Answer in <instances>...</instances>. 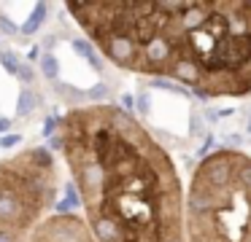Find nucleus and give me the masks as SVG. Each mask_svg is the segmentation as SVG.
I'll list each match as a JSON object with an SVG mask.
<instances>
[{"label": "nucleus", "instance_id": "1", "mask_svg": "<svg viewBox=\"0 0 251 242\" xmlns=\"http://www.w3.org/2000/svg\"><path fill=\"white\" fill-rule=\"evenodd\" d=\"M68 14L114 67L202 100L251 94V0H92Z\"/></svg>", "mask_w": 251, "mask_h": 242}, {"label": "nucleus", "instance_id": "2", "mask_svg": "<svg viewBox=\"0 0 251 242\" xmlns=\"http://www.w3.org/2000/svg\"><path fill=\"white\" fill-rule=\"evenodd\" d=\"M51 145L98 242H186L184 183L162 143L122 105H76Z\"/></svg>", "mask_w": 251, "mask_h": 242}, {"label": "nucleus", "instance_id": "3", "mask_svg": "<svg viewBox=\"0 0 251 242\" xmlns=\"http://www.w3.org/2000/svg\"><path fill=\"white\" fill-rule=\"evenodd\" d=\"M186 242H251V156L216 148L195 167L184 199Z\"/></svg>", "mask_w": 251, "mask_h": 242}, {"label": "nucleus", "instance_id": "4", "mask_svg": "<svg viewBox=\"0 0 251 242\" xmlns=\"http://www.w3.org/2000/svg\"><path fill=\"white\" fill-rule=\"evenodd\" d=\"M60 194L54 154L44 145L0 159V231L27 242L49 218Z\"/></svg>", "mask_w": 251, "mask_h": 242}, {"label": "nucleus", "instance_id": "5", "mask_svg": "<svg viewBox=\"0 0 251 242\" xmlns=\"http://www.w3.org/2000/svg\"><path fill=\"white\" fill-rule=\"evenodd\" d=\"M27 242H98L87 220L76 213H54L33 231Z\"/></svg>", "mask_w": 251, "mask_h": 242}, {"label": "nucleus", "instance_id": "6", "mask_svg": "<svg viewBox=\"0 0 251 242\" xmlns=\"http://www.w3.org/2000/svg\"><path fill=\"white\" fill-rule=\"evenodd\" d=\"M35 105H38V97H35L30 89H22L19 91V100H17V116H27Z\"/></svg>", "mask_w": 251, "mask_h": 242}, {"label": "nucleus", "instance_id": "7", "mask_svg": "<svg viewBox=\"0 0 251 242\" xmlns=\"http://www.w3.org/2000/svg\"><path fill=\"white\" fill-rule=\"evenodd\" d=\"M44 16H46V3H41V5H35V11H33V16H30V22L22 27V32H33L35 27L44 22Z\"/></svg>", "mask_w": 251, "mask_h": 242}, {"label": "nucleus", "instance_id": "8", "mask_svg": "<svg viewBox=\"0 0 251 242\" xmlns=\"http://www.w3.org/2000/svg\"><path fill=\"white\" fill-rule=\"evenodd\" d=\"M41 70H44L46 78H57V59L51 57V54H46V57L41 59Z\"/></svg>", "mask_w": 251, "mask_h": 242}, {"label": "nucleus", "instance_id": "9", "mask_svg": "<svg viewBox=\"0 0 251 242\" xmlns=\"http://www.w3.org/2000/svg\"><path fill=\"white\" fill-rule=\"evenodd\" d=\"M8 127H11V121L8 118H0V132H8Z\"/></svg>", "mask_w": 251, "mask_h": 242}, {"label": "nucleus", "instance_id": "10", "mask_svg": "<svg viewBox=\"0 0 251 242\" xmlns=\"http://www.w3.org/2000/svg\"><path fill=\"white\" fill-rule=\"evenodd\" d=\"M0 242H19V240H14V237H8V234H3V231H0Z\"/></svg>", "mask_w": 251, "mask_h": 242}, {"label": "nucleus", "instance_id": "11", "mask_svg": "<svg viewBox=\"0 0 251 242\" xmlns=\"http://www.w3.org/2000/svg\"><path fill=\"white\" fill-rule=\"evenodd\" d=\"M14 143H19V137H3V145H14Z\"/></svg>", "mask_w": 251, "mask_h": 242}]
</instances>
